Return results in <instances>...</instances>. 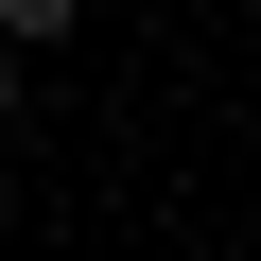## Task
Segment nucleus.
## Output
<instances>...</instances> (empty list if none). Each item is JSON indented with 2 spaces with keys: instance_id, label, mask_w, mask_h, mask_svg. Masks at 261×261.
<instances>
[{
  "instance_id": "f257e3e1",
  "label": "nucleus",
  "mask_w": 261,
  "mask_h": 261,
  "mask_svg": "<svg viewBox=\"0 0 261 261\" xmlns=\"http://www.w3.org/2000/svg\"><path fill=\"white\" fill-rule=\"evenodd\" d=\"M70 18H87V0H0V53H53Z\"/></svg>"
},
{
  "instance_id": "f03ea898",
  "label": "nucleus",
  "mask_w": 261,
  "mask_h": 261,
  "mask_svg": "<svg viewBox=\"0 0 261 261\" xmlns=\"http://www.w3.org/2000/svg\"><path fill=\"white\" fill-rule=\"evenodd\" d=\"M0 105H18V53H0Z\"/></svg>"
}]
</instances>
